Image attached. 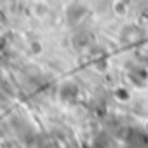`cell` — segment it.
I'll return each instance as SVG.
<instances>
[{
  "instance_id": "1",
  "label": "cell",
  "mask_w": 148,
  "mask_h": 148,
  "mask_svg": "<svg viewBox=\"0 0 148 148\" xmlns=\"http://www.w3.org/2000/svg\"><path fill=\"white\" fill-rule=\"evenodd\" d=\"M146 129H148V120H146Z\"/></svg>"
}]
</instances>
